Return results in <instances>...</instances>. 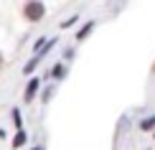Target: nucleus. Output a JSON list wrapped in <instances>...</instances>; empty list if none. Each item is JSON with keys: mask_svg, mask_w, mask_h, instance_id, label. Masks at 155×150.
I'll list each match as a JSON object with an SVG mask.
<instances>
[{"mask_svg": "<svg viewBox=\"0 0 155 150\" xmlns=\"http://www.w3.org/2000/svg\"><path fill=\"white\" fill-rule=\"evenodd\" d=\"M76 21H79V15H76V13H74V15H69L66 21H61V31H66V28H71V25H76Z\"/></svg>", "mask_w": 155, "mask_h": 150, "instance_id": "10", "label": "nucleus"}, {"mask_svg": "<svg viewBox=\"0 0 155 150\" xmlns=\"http://www.w3.org/2000/svg\"><path fill=\"white\" fill-rule=\"evenodd\" d=\"M38 92H41V79H38V76H31L28 84H25V89H23V99L28 102V104H33V99L38 97Z\"/></svg>", "mask_w": 155, "mask_h": 150, "instance_id": "2", "label": "nucleus"}, {"mask_svg": "<svg viewBox=\"0 0 155 150\" xmlns=\"http://www.w3.org/2000/svg\"><path fill=\"white\" fill-rule=\"evenodd\" d=\"M140 130H143V132H153L155 130V115L143 117V120H140Z\"/></svg>", "mask_w": 155, "mask_h": 150, "instance_id": "5", "label": "nucleus"}, {"mask_svg": "<svg viewBox=\"0 0 155 150\" xmlns=\"http://www.w3.org/2000/svg\"><path fill=\"white\" fill-rule=\"evenodd\" d=\"M74 56H76V48H74V46L64 48V58H74Z\"/></svg>", "mask_w": 155, "mask_h": 150, "instance_id": "12", "label": "nucleus"}, {"mask_svg": "<svg viewBox=\"0 0 155 150\" xmlns=\"http://www.w3.org/2000/svg\"><path fill=\"white\" fill-rule=\"evenodd\" d=\"M153 69H155V64H153Z\"/></svg>", "mask_w": 155, "mask_h": 150, "instance_id": "16", "label": "nucleus"}, {"mask_svg": "<svg viewBox=\"0 0 155 150\" xmlns=\"http://www.w3.org/2000/svg\"><path fill=\"white\" fill-rule=\"evenodd\" d=\"M25 142H28V132H25V130H18V132L13 135L10 145H13V150H18V148H23Z\"/></svg>", "mask_w": 155, "mask_h": 150, "instance_id": "3", "label": "nucleus"}, {"mask_svg": "<svg viewBox=\"0 0 155 150\" xmlns=\"http://www.w3.org/2000/svg\"><path fill=\"white\" fill-rule=\"evenodd\" d=\"M94 25H97L94 21H87V23H84L79 31H76V41H84V38H87V36H89V33L94 31Z\"/></svg>", "mask_w": 155, "mask_h": 150, "instance_id": "4", "label": "nucleus"}, {"mask_svg": "<svg viewBox=\"0 0 155 150\" xmlns=\"http://www.w3.org/2000/svg\"><path fill=\"white\" fill-rule=\"evenodd\" d=\"M54 92H56V87H46V89L41 92V102H48L51 97H54Z\"/></svg>", "mask_w": 155, "mask_h": 150, "instance_id": "11", "label": "nucleus"}, {"mask_svg": "<svg viewBox=\"0 0 155 150\" xmlns=\"http://www.w3.org/2000/svg\"><path fill=\"white\" fill-rule=\"evenodd\" d=\"M46 43H48V36H41V38H36L33 41V56H38L43 48H46Z\"/></svg>", "mask_w": 155, "mask_h": 150, "instance_id": "9", "label": "nucleus"}, {"mask_svg": "<svg viewBox=\"0 0 155 150\" xmlns=\"http://www.w3.org/2000/svg\"><path fill=\"white\" fill-rule=\"evenodd\" d=\"M10 120H13V125H15V132H18V130H23V115H21V109H18V107L10 109Z\"/></svg>", "mask_w": 155, "mask_h": 150, "instance_id": "7", "label": "nucleus"}, {"mask_svg": "<svg viewBox=\"0 0 155 150\" xmlns=\"http://www.w3.org/2000/svg\"><path fill=\"white\" fill-rule=\"evenodd\" d=\"M153 135H155V130H153Z\"/></svg>", "mask_w": 155, "mask_h": 150, "instance_id": "15", "label": "nucleus"}, {"mask_svg": "<svg viewBox=\"0 0 155 150\" xmlns=\"http://www.w3.org/2000/svg\"><path fill=\"white\" fill-rule=\"evenodd\" d=\"M0 66H3V54H0Z\"/></svg>", "mask_w": 155, "mask_h": 150, "instance_id": "14", "label": "nucleus"}, {"mask_svg": "<svg viewBox=\"0 0 155 150\" xmlns=\"http://www.w3.org/2000/svg\"><path fill=\"white\" fill-rule=\"evenodd\" d=\"M38 64H41V58H38V56H33L31 61H25V66H23V74H25V76H31V74L36 71V66H38Z\"/></svg>", "mask_w": 155, "mask_h": 150, "instance_id": "8", "label": "nucleus"}, {"mask_svg": "<svg viewBox=\"0 0 155 150\" xmlns=\"http://www.w3.org/2000/svg\"><path fill=\"white\" fill-rule=\"evenodd\" d=\"M23 15L28 18L31 23H38V21H43V15H46V5H43L41 0H31V3L23 5Z\"/></svg>", "mask_w": 155, "mask_h": 150, "instance_id": "1", "label": "nucleus"}, {"mask_svg": "<svg viewBox=\"0 0 155 150\" xmlns=\"http://www.w3.org/2000/svg\"><path fill=\"white\" fill-rule=\"evenodd\" d=\"M51 76H54V79H64V76H66V64L64 61L54 64V66H51Z\"/></svg>", "mask_w": 155, "mask_h": 150, "instance_id": "6", "label": "nucleus"}, {"mask_svg": "<svg viewBox=\"0 0 155 150\" xmlns=\"http://www.w3.org/2000/svg\"><path fill=\"white\" fill-rule=\"evenodd\" d=\"M31 150H46V148H43V145H33V148H31Z\"/></svg>", "mask_w": 155, "mask_h": 150, "instance_id": "13", "label": "nucleus"}]
</instances>
